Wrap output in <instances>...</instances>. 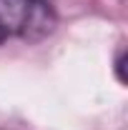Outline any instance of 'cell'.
Segmentation results:
<instances>
[{
  "mask_svg": "<svg viewBox=\"0 0 128 130\" xmlns=\"http://www.w3.org/2000/svg\"><path fill=\"white\" fill-rule=\"evenodd\" d=\"M55 25V13L45 0H0V28L5 35L43 38Z\"/></svg>",
  "mask_w": 128,
  "mask_h": 130,
  "instance_id": "cell-1",
  "label": "cell"
},
{
  "mask_svg": "<svg viewBox=\"0 0 128 130\" xmlns=\"http://www.w3.org/2000/svg\"><path fill=\"white\" fill-rule=\"evenodd\" d=\"M5 38H8V35H5V32H3V28H0V43H3V40H5Z\"/></svg>",
  "mask_w": 128,
  "mask_h": 130,
  "instance_id": "cell-2",
  "label": "cell"
}]
</instances>
